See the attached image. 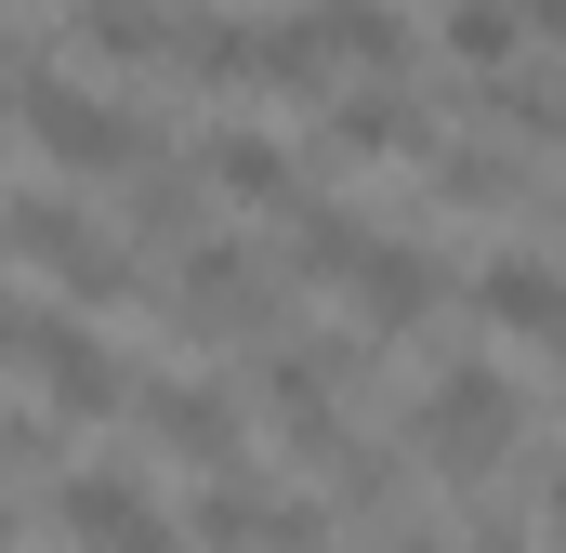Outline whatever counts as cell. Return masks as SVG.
Segmentation results:
<instances>
[{"label":"cell","instance_id":"1","mask_svg":"<svg viewBox=\"0 0 566 553\" xmlns=\"http://www.w3.org/2000/svg\"><path fill=\"white\" fill-rule=\"evenodd\" d=\"M409 448H422L434 488H501V474L527 461V383H514V369H488V356L434 369L422 409H409Z\"/></svg>","mask_w":566,"mask_h":553},{"label":"cell","instance_id":"2","mask_svg":"<svg viewBox=\"0 0 566 553\" xmlns=\"http://www.w3.org/2000/svg\"><path fill=\"white\" fill-rule=\"evenodd\" d=\"M13 133L40 145L53 171H80V185H119L133 158H158V133H145L133 106H106V93L66 80V66H27V80H13Z\"/></svg>","mask_w":566,"mask_h":553},{"label":"cell","instance_id":"3","mask_svg":"<svg viewBox=\"0 0 566 553\" xmlns=\"http://www.w3.org/2000/svg\"><path fill=\"white\" fill-rule=\"evenodd\" d=\"M277 264H251V251H224V238H185L171 251V290H158V316L185 330V343H264L277 330Z\"/></svg>","mask_w":566,"mask_h":553},{"label":"cell","instance_id":"4","mask_svg":"<svg viewBox=\"0 0 566 553\" xmlns=\"http://www.w3.org/2000/svg\"><path fill=\"white\" fill-rule=\"evenodd\" d=\"M0 251L53 264V290H66V303H133V251H119V238H93L66 198H13V211H0Z\"/></svg>","mask_w":566,"mask_h":553},{"label":"cell","instance_id":"5","mask_svg":"<svg viewBox=\"0 0 566 553\" xmlns=\"http://www.w3.org/2000/svg\"><path fill=\"white\" fill-rule=\"evenodd\" d=\"M185 541L198 553H303L316 541V514L290 501V488H264V474H198V514H185Z\"/></svg>","mask_w":566,"mask_h":553},{"label":"cell","instance_id":"6","mask_svg":"<svg viewBox=\"0 0 566 553\" xmlns=\"http://www.w3.org/2000/svg\"><path fill=\"white\" fill-rule=\"evenodd\" d=\"M133 421L185 461V474H224V461L251 448V409H238L224 383H185V369H171V383H133Z\"/></svg>","mask_w":566,"mask_h":553},{"label":"cell","instance_id":"7","mask_svg":"<svg viewBox=\"0 0 566 553\" xmlns=\"http://www.w3.org/2000/svg\"><path fill=\"white\" fill-rule=\"evenodd\" d=\"M343 343H277L264 356V421H277L303 461H343Z\"/></svg>","mask_w":566,"mask_h":553},{"label":"cell","instance_id":"8","mask_svg":"<svg viewBox=\"0 0 566 553\" xmlns=\"http://www.w3.org/2000/svg\"><path fill=\"white\" fill-rule=\"evenodd\" d=\"M53 528H66V553H185V528L145 501L133 474H106V461L53 488Z\"/></svg>","mask_w":566,"mask_h":553},{"label":"cell","instance_id":"9","mask_svg":"<svg viewBox=\"0 0 566 553\" xmlns=\"http://www.w3.org/2000/svg\"><path fill=\"white\" fill-rule=\"evenodd\" d=\"M13 369H40V396H53V421H106V409H133V369L80 330V316H27V356Z\"/></svg>","mask_w":566,"mask_h":553},{"label":"cell","instance_id":"10","mask_svg":"<svg viewBox=\"0 0 566 553\" xmlns=\"http://www.w3.org/2000/svg\"><path fill=\"white\" fill-rule=\"evenodd\" d=\"M343 303H356V343H396V330H422L434 303H448V264H434L422 238H369L356 276H343Z\"/></svg>","mask_w":566,"mask_h":553},{"label":"cell","instance_id":"11","mask_svg":"<svg viewBox=\"0 0 566 553\" xmlns=\"http://www.w3.org/2000/svg\"><path fill=\"white\" fill-rule=\"evenodd\" d=\"M329 145L343 158H434V106L409 93V66H382V80L329 93Z\"/></svg>","mask_w":566,"mask_h":553},{"label":"cell","instance_id":"12","mask_svg":"<svg viewBox=\"0 0 566 553\" xmlns=\"http://www.w3.org/2000/svg\"><path fill=\"white\" fill-rule=\"evenodd\" d=\"M198 185L224 198V211H290L303 198V158L277 133H198Z\"/></svg>","mask_w":566,"mask_h":553},{"label":"cell","instance_id":"13","mask_svg":"<svg viewBox=\"0 0 566 553\" xmlns=\"http://www.w3.org/2000/svg\"><path fill=\"white\" fill-rule=\"evenodd\" d=\"M474 316L554 343V330H566V264H554V251H488V264H474Z\"/></svg>","mask_w":566,"mask_h":553},{"label":"cell","instance_id":"14","mask_svg":"<svg viewBox=\"0 0 566 553\" xmlns=\"http://www.w3.org/2000/svg\"><path fill=\"white\" fill-rule=\"evenodd\" d=\"M356 251H369V225H356V211H329V198H290V211H277V264H290V276L343 290V276H356Z\"/></svg>","mask_w":566,"mask_h":553},{"label":"cell","instance_id":"15","mask_svg":"<svg viewBox=\"0 0 566 553\" xmlns=\"http://www.w3.org/2000/svg\"><path fill=\"white\" fill-rule=\"evenodd\" d=\"M66 40H80L93 66H171V13H158V0H80Z\"/></svg>","mask_w":566,"mask_h":553},{"label":"cell","instance_id":"16","mask_svg":"<svg viewBox=\"0 0 566 553\" xmlns=\"http://www.w3.org/2000/svg\"><path fill=\"white\" fill-rule=\"evenodd\" d=\"M434 198L448 211H514L527 198V158L514 145H434Z\"/></svg>","mask_w":566,"mask_h":553},{"label":"cell","instance_id":"17","mask_svg":"<svg viewBox=\"0 0 566 553\" xmlns=\"http://www.w3.org/2000/svg\"><path fill=\"white\" fill-rule=\"evenodd\" d=\"M448 53H461V66H514V53H527V13H514V0H448Z\"/></svg>","mask_w":566,"mask_h":553},{"label":"cell","instance_id":"18","mask_svg":"<svg viewBox=\"0 0 566 553\" xmlns=\"http://www.w3.org/2000/svg\"><path fill=\"white\" fill-rule=\"evenodd\" d=\"M53 461V421H27V409H0V474H40Z\"/></svg>","mask_w":566,"mask_h":553},{"label":"cell","instance_id":"19","mask_svg":"<svg viewBox=\"0 0 566 553\" xmlns=\"http://www.w3.org/2000/svg\"><path fill=\"white\" fill-rule=\"evenodd\" d=\"M514 13H527V53H541V40L566 53V0H514Z\"/></svg>","mask_w":566,"mask_h":553},{"label":"cell","instance_id":"20","mask_svg":"<svg viewBox=\"0 0 566 553\" xmlns=\"http://www.w3.org/2000/svg\"><path fill=\"white\" fill-rule=\"evenodd\" d=\"M27 316H40V303H13V290H0V369L27 356Z\"/></svg>","mask_w":566,"mask_h":553},{"label":"cell","instance_id":"21","mask_svg":"<svg viewBox=\"0 0 566 553\" xmlns=\"http://www.w3.org/2000/svg\"><path fill=\"white\" fill-rule=\"evenodd\" d=\"M554 528H566V474H554Z\"/></svg>","mask_w":566,"mask_h":553},{"label":"cell","instance_id":"22","mask_svg":"<svg viewBox=\"0 0 566 553\" xmlns=\"http://www.w3.org/2000/svg\"><path fill=\"white\" fill-rule=\"evenodd\" d=\"M554 225H566V185H554Z\"/></svg>","mask_w":566,"mask_h":553},{"label":"cell","instance_id":"23","mask_svg":"<svg viewBox=\"0 0 566 553\" xmlns=\"http://www.w3.org/2000/svg\"><path fill=\"white\" fill-rule=\"evenodd\" d=\"M396 553H434V541H396Z\"/></svg>","mask_w":566,"mask_h":553},{"label":"cell","instance_id":"24","mask_svg":"<svg viewBox=\"0 0 566 553\" xmlns=\"http://www.w3.org/2000/svg\"><path fill=\"white\" fill-rule=\"evenodd\" d=\"M488 553H501V541H488Z\"/></svg>","mask_w":566,"mask_h":553}]
</instances>
